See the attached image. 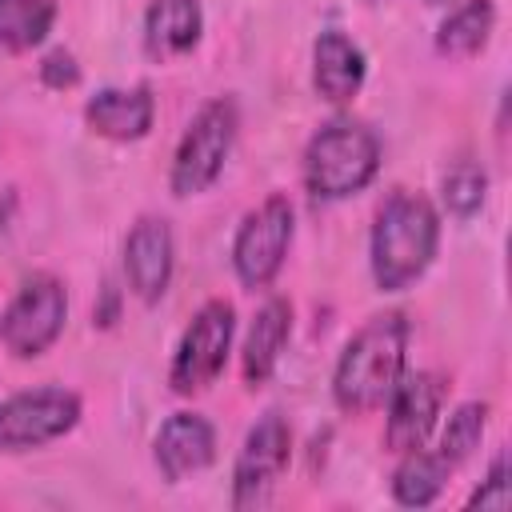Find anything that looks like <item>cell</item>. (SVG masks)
Returning a JSON list of instances; mask_svg holds the SVG:
<instances>
[{"label": "cell", "instance_id": "1", "mask_svg": "<svg viewBox=\"0 0 512 512\" xmlns=\"http://www.w3.org/2000/svg\"><path fill=\"white\" fill-rule=\"evenodd\" d=\"M440 248V212L424 192L392 188L368 232V268L380 292L412 288L436 260Z\"/></svg>", "mask_w": 512, "mask_h": 512}, {"label": "cell", "instance_id": "2", "mask_svg": "<svg viewBox=\"0 0 512 512\" xmlns=\"http://www.w3.org/2000/svg\"><path fill=\"white\" fill-rule=\"evenodd\" d=\"M408 372V316L380 312L340 348L332 368V400L340 412L360 416L388 400L396 380Z\"/></svg>", "mask_w": 512, "mask_h": 512}, {"label": "cell", "instance_id": "3", "mask_svg": "<svg viewBox=\"0 0 512 512\" xmlns=\"http://www.w3.org/2000/svg\"><path fill=\"white\" fill-rule=\"evenodd\" d=\"M380 172V136L356 120V116H332L324 120L312 140L304 144L300 176L308 196L316 200H348L364 192Z\"/></svg>", "mask_w": 512, "mask_h": 512}, {"label": "cell", "instance_id": "4", "mask_svg": "<svg viewBox=\"0 0 512 512\" xmlns=\"http://www.w3.org/2000/svg\"><path fill=\"white\" fill-rule=\"evenodd\" d=\"M236 128H240V104L236 96H212L196 108V116L188 120V128L180 132V144L172 152V168H168V188L172 196L188 200L208 192L236 144Z\"/></svg>", "mask_w": 512, "mask_h": 512}, {"label": "cell", "instance_id": "5", "mask_svg": "<svg viewBox=\"0 0 512 512\" xmlns=\"http://www.w3.org/2000/svg\"><path fill=\"white\" fill-rule=\"evenodd\" d=\"M232 336H236V308L224 296L204 300L192 320L184 324L172 364H168V388L176 396H196L204 388H212L228 364L232 352Z\"/></svg>", "mask_w": 512, "mask_h": 512}, {"label": "cell", "instance_id": "6", "mask_svg": "<svg viewBox=\"0 0 512 512\" xmlns=\"http://www.w3.org/2000/svg\"><path fill=\"white\" fill-rule=\"evenodd\" d=\"M296 236V212L284 192H268L256 208H248L232 236V272L244 288H268L292 248Z\"/></svg>", "mask_w": 512, "mask_h": 512}, {"label": "cell", "instance_id": "7", "mask_svg": "<svg viewBox=\"0 0 512 512\" xmlns=\"http://www.w3.org/2000/svg\"><path fill=\"white\" fill-rule=\"evenodd\" d=\"M68 320V292L64 280L52 272H32L20 280L16 296L0 312V348L16 360L44 356Z\"/></svg>", "mask_w": 512, "mask_h": 512}, {"label": "cell", "instance_id": "8", "mask_svg": "<svg viewBox=\"0 0 512 512\" xmlns=\"http://www.w3.org/2000/svg\"><path fill=\"white\" fill-rule=\"evenodd\" d=\"M292 460V428L280 412H264L248 432L232 464V496L236 512H260L272 504Z\"/></svg>", "mask_w": 512, "mask_h": 512}, {"label": "cell", "instance_id": "9", "mask_svg": "<svg viewBox=\"0 0 512 512\" xmlns=\"http://www.w3.org/2000/svg\"><path fill=\"white\" fill-rule=\"evenodd\" d=\"M84 416V400L72 388L44 384L0 400V452H32L68 436Z\"/></svg>", "mask_w": 512, "mask_h": 512}, {"label": "cell", "instance_id": "10", "mask_svg": "<svg viewBox=\"0 0 512 512\" xmlns=\"http://www.w3.org/2000/svg\"><path fill=\"white\" fill-rule=\"evenodd\" d=\"M448 400V380L440 372H404L396 380V388L388 392V420H384V448L392 456L412 452L420 444H428L440 408Z\"/></svg>", "mask_w": 512, "mask_h": 512}, {"label": "cell", "instance_id": "11", "mask_svg": "<svg viewBox=\"0 0 512 512\" xmlns=\"http://www.w3.org/2000/svg\"><path fill=\"white\" fill-rule=\"evenodd\" d=\"M176 272V236L164 216H140L124 236V280L144 300L156 304Z\"/></svg>", "mask_w": 512, "mask_h": 512}, {"label": "cell", "instance_id": "12", "mask_svg": "<svg viewBox=\"0 0 512 512\" xmlns=\"http://www.w3.org/2000/svg\"><path fill=\"white\" fill-rule=\"evenodd\" d=\"M152 460H156V468H160V476L168 484H180V480L204 472L216 460V428H212V420L200 416V412H188V408L172 412L160 424L156 440H152Z\"/></svg>", "mask_w": 512, "mask_h": 512}, {"label": "cell", "instance_id": "13", "mask_svg": "<svg viewBox=\"0 0 512 512\" xmlns=\"http://www.w3.org/2000/svg\"><path fill=\"white\" fill-rule=\"evenodd\" d=\"M364 80H368L364 48L348 32L324 28L312 40V88H316V96L328 104H348L360 96Z\"/></svg>", "mask_w": 512, "mask_h": 512}, {"label": "cell", "instance_id": "14", "mask_svg": "<svg viewBox=\"0 0 512 512\" xmlns=\"http://www.w3.org/2000/svg\"><path fill=\"white\" fill-rule=\"evenodd\" d=\"M156 120V96L148 84H132V88H100L96 96H88L84 104V124L116 144H132L144 140L152 132Z\"/></svg>", "mask_w": 512, "mask_h": 512}, {"label": "cell", "instance_id": "15", "mask_svg": "<svg viewBox=\"0 0 512 512\" xmlns=\"http://www.w3.org/2000/svg\"><path fill=\"white\" fill-rule=\"evenodd\" d=\"M288 336H292V304L284 296H268L256 308V316L244 332V348H240V376L248 388H260L272 380Z\"/></svg>", "mask_w": 512, "mask_h": 512}, {"label": "cell", "instance_id": "16", "mask_svg": "<svg viewBox=\"0 0 512 512\" xmlns=\"http://www.w3.org/2000/svg\"><path fill=\"white\" fill-rule=\"evenodd\" d=\"M204 36L200 0H152L144 8V52L152 60H176L192 52Z\"/></svg>", "mask_w": 512, "mask_h": 512}, {"label": "cell", "instance_id": "17", "mask_svg": "<svg viewBox=\"0 0 512 512\" xmlns=\"http://www.w3.org/2000/svg\"><path fill=\"white\" fill-rule=\"evenodd\" d=\"M452 464L436 452V448H412V452H400V464L392 472V500L404 504V508H428L440 500L444 484L452 480Z\"/></svg>", "mask_w": 512, "mask_h": 512}, {"label": "cell", "instance_id": "18", "mask_svg": "<svg viewBox=\"0 0 512 512\" xmlns=\"http://www.w3.org/2000/svg\"><path fill=\"white\" fill-rule=\"evenodd\" d=\"M496 28V4L492 0H460L448 8V16L436 28V52L452 60L476 56Z\"/></svg>", "mask_w": 512, "mask_h": 512}, {"label": "cell", "instance_id": "19", "mask_svg": "<svg viewBox=\"0 0 512 512\" xmlns=\"http://www.w3.org/2000/svg\"><path fill=\"white\" fill-rule=\"evenodd\" d=\"M60 0H0V52H32L48 40Z\"/></svg>", "mask_w": 512, "mask_h": 512}, {"label": "cell", "instance_id": "20", "mask_svg": "<svg viewBox=\"0 0 512 512\" xmlns=\"http://www.w3.org/2000/svg\"><path fill=\"white\" fill-rule=\"evenodd\" d=\"M484 432H488V404L464 400V404L452 408V416H448V424H444V432H440V440H436V452H440L452 468H460L464 460H472V452L480 448Z\"/></svg>", "mask_w": 512, "mask_h": 512}, {"label": "cell", "instance_id": "21", "mask_svg": "<svg viewBox=\"0 0 512 512\" xmlns=\"http://www.w3.org/2000/svg\"><path fill=\"white\" fill-rule=\"evenodd\" d=\"M484 192H488V176L480 164L472 160H460L444 172L440 180V196H444V208L452 216H472L480 204H484Z\"/></svg>", "mask_w": 512, "mask_h": 512}, {"label": "cell", "instance_id": "22", "mask_svg": "<svg viewBox=\"0 0 512 512\" xmlns=\"http://www.w3.org/2000/svg\"><path fill=\"white\" fill-rule=\"evenodd\" d=\"M512 504V476H508V452H496V460L488 464L480 488L468 496V508H496L504 512Z\"/></svg>", "mask_w": 512, "mask_h": 512}, {"label": "cell", "instance_id": "23", "mask_svg": "<svg viewBox=\"0 0 512 512\" xmlns=\"http://www.w3.org/2000/svg\"><path fill=\"white\" fill-rule=\"evenodd\" d=\"M40 80L48 88H76L80 84V64L68 48H52L44 60H40Z\"/></svg>", "mask_w": 512, "mask_h": 512}, {"label": "cell", "instance_id": "24", "mask_svg": "<svg viewBox=\"0 0 512 512\" xmlns=\"http://www.w3.org/2000/svg\"><path fill=\"white\" fill-rule=\"evenodd\" d=\"M428 4H448V0H428Z\"/></svg>", "mask_w": 512, "mask_h": 512}]
</instances>
